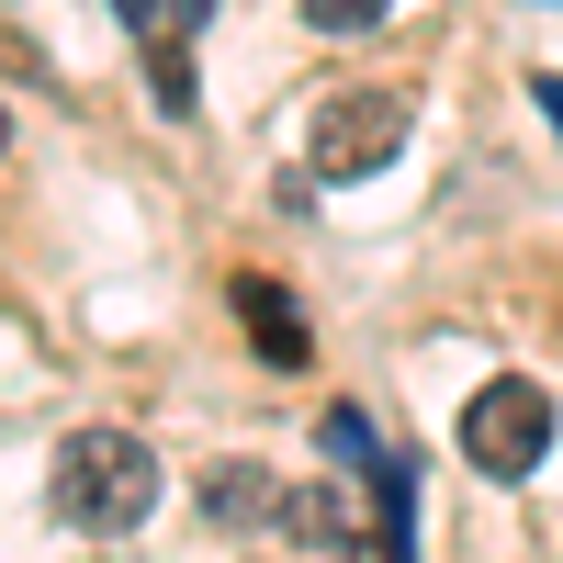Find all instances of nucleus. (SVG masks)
Listing matches in <instances>:
<instances>
[{"label": "nucleus", "instance_id": "1", "mask_svg": "<svg viewBox=\"0 0 563 563\" xmlns=\"http://www.w3.org/2000/svg\"><path fill=\"white\" fill-rule=\"evenodd\" d=\"M147 507H158V451L135 429H79L57 451V519L68 530L124 541V530H147Z\"/></svg>", "mask_w": 563, "mask_h": 563}, {"label": "nucleus", "instance_id": "2", "mask_svg": "<svg viewBox=\"0 0 563 563\" xmlns=\"http://www.w3.org/2000/svg\"><path fill=\"white\" fill-rule=\"evenodd\" d=\"M541 451H552V395L519 384V372H496V384L462 406V462H474L485 485H530Z\"/></svg>", "mask_w": 563, "mask_h": 563}, {"label": "nucleus", "instance_id": "3", "mask_svg": "<svg viewBox=\"0 0 563 563\" xmlns=\"http://www.w3.org/2000/svg\"><path fill=\"white\" fill-rule=\"evenodd\" d=\"M395 147H406L395 90H339V102L316 113V135H305V169L316 180H372V169H395Z\"/></svg>", "mask_w": 563, "mask_h": 563}, {"label": "nucleus", "instance_id": "4", "mask_svg": "<svg viewBox=\"0 0 563 563\" xmlns=\"http://www.w3.org/2000/svg\"><path fill=\"white\" fill-rule=\"evenodd\" d=\"M225 305H238V327H249V350H260L271 372H305V361H316V327L294 316V294H282V282L238 271V282H225Z\"/></svg>", "mask_w": 563, "mask_h": 563}, {"label": "nucleus", "instance_id": "5", "mask_svg": "<svg viewBox=\"0 0 563 563\" xmlns=\"http://www.w3.org/2000/svg\"><path fill=\"white\" fill-rule=\"evenodd\" d=\"M214 0H158V34H147V79H158V102L169 113H192V57H180V34H203Z\"/></svg>", "mask_w": 563, "mask_h": 563}, {"label": "nucleus", "instance_id": "6", "mask_svg": "<svg viewBox=\"0 0 563 563\" xmlns=\"http://www.w3.org/2000/svg\"><path fill=\"white\" fill-rule=\"evenodd\" d=\"M203 519H225V530H260V519H282V485L260 474V462H225V474H203Z\"/></svg>", "mask_w": 563, "mask_h": 563}, {"label": "nucleus", "instance_id": "7", "mask_svg": "<svg viewBox=\"0 0 563 563\" xmlns=\"http://www.w3.org/2000/svg\"><path fill=\"white\" fill-rule=\"evenodd\" d=\"M316 440H327V462H350V474H372V462H384V440H372V417H361V406H327V417H316Z\"/></svg>", "mask_w": 563, "mask_h": 563}, {"label": "nucleus", "instance_id": "8", "mask_svg": "<svg viewBox=\"0 0 563 563\" xmlns=\"http://www.w3.org/2000/svg\"><path fill=\"white\" fill-rule=\"evenodd\" d=\"M282 530H305V541H339L350 519H339V496H316V485H294V496H282Z\"/></svg>", "mask_w": 563, "mask_h": 563}, {"label": "nucleus", "instance_id": "9", "mask_svg": "<svg viewBox=\"0 0 563 563\" xmlns=\"http://www.w3.org/2000/svg\"><path fill=\"white\" fill-rule=\"evenodd\" d=\"M384 12H395V0H305V23H316V34H372Z\"/></svg>", "mask_w": 563, "mask_h": 563}, {"label": "nucleus", "instance_id": "10", "mask_svg": "<svg viewBox=\"0 0 563 563\" xmlns=\"http://www.w3.org/2000/svg\"><path fill=\"white\" fill-rule=\"evenodd\" d=\"M541 113H552V124H563V68H552V79H541Z\"/></svg>", "mask_w": 563, "mask_h": 563}, {"label": "nucleus", "instance_id": "11", "mask_svg": "<svg viewBox=\"0 0 563 563\" xmlns=\"http://www.w3.org/2000/svg\"><path fill=\"white\" fill-rule=\"evenodd\" d=\"M0 147H12V113H0Z\"/></svg>", "mask_w": 563, "mask_h": 563}]
</instances>
